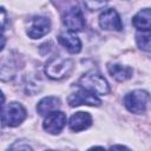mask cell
I'll return each instance as SVG.
<instances>
[{"instance_id":"8","label":"cell","mask_w":151,"mask_h":151,"mask_svg":"<svg viewBox=\"0 0 151 151\" xmlns=\"http://www.w3.org/2000/svg\"><path fill=\"white\" fill-rule=\"evenodd\" d=\"M67 103L70 104L71 107H76L79 105H88V106H100L101 100L92 92L86 91L81 88L80 91L72 93L67 98Z\"/></svg>"},{"instance_id":"17","label":"cell","mask_w":151,"mask_h":151,"mask_svg":"<svg viewBox=\"0 0 151 151\" xmlns=\"http://www.w3.org/2000/svg\"><path fill=\"white\" fill-rule=\"evenodd\" d=\"M9 149H11V150H17V149H19V150H32V147H31L28 144L22 145V144H19V143L13 144V145H12Z\"/></svg>"},{"instance_id":"3","label":"cell","mask_w":151,"mask_h":151,"mask_svg":"<svg viewBox=\"0 0 151 151\" xmlns=\"http://www.w3.org/2000/svg\"><path fill=\"white\" fill-rule=\"evenodd\" d=\"M73 70V61L71 59H65L60 57L52 58L45 66V73L48 78L53 80H60L65 77H68Z\"/></svg>"},{"instance_id":"11","label":"cell","mask_w":151,"mask_h":151,"mask_svg":"<svg viewBox=\"0 0 151 151\" xmlns=\"http://www.w3.org/2000/svg\"><path fill=\"white\" fill-rule=\"evenodd\" d=\"M58 40L70 53H78L81 50V41L76 34H73V32H64L59 34Z\"/></svg>"},{"instance_id":"14","label":"cell","mask_w":151,"mask_h":151,"mask_svg":"<svg viewBox=\"0 0 151 151\" xmlns=\"http://www.w3.org/2000/svg\"><path fill=\"white\" fill-rule=\"evenodd\" d=\"M60 107V100L57 97H45L37 104V111L40 116H47L48 113Z\"/></svg>"},{"instance_id":"18","label":"cell","mask_w":151,"mask_h":151,"mask_svg":"<svg viewBox=\"0 0 151 151\" xmlns=\"http://www.w3.org/2000/svg\"><path fill=\"white\" fill-rule=\"evenodd\" d=\"M110 149H112V150H114V149H120V150H122V149H127V147H126V146H123V145H113V146H111Z\"/></svg>"},{"instance_id":"1","label":"cell","mask_w":151,"mask_h":151,"mask_svg":"<svg viewBox=\"0 0 151 151\" xmlns=\"http://www.w3.org/2000/svg\"><path fill=\"white\" fill-rule=\"evenodd\" d=\"M77 85L80 88L90 91L94 94L105 96L110 93V85L107 80L98 71H94V70L84 73L78 80Z\"/></svg>"},{"instance_id":"4","label":"cell","mask_w":151,"mask_h":151,"mask_svg":"<svg viewBox=\"0 0 151 151\" xmlns=\"http://www.w3.org/2000/svg\"><path fill=\"white\" fill-rule=\"evenodd\" d=\"M150 100H151V97L149 92L144 90H134L125 94L123 101L127 111L136 114H140L146 110Z\"/></svg>"},{"instance_id":"16","label":"cell","mask_w":151,"mask_h":151,"mask_svg":"<svg viewBox=\"0 0 151 151\" xmlns=\"http://www.w3.org/2000/svg\"><path fill=\"white\" fill-rule=\"evenodd\" d=\"M83 1H84V5L86 6V8L90 9V11L101 9L109 2V0H83Z\"/></svg>"},{"instance_id":"9","label":"cell","mask_w":151,"mask_h":151,"mask_svg":"<svg viewBox=\"0 0 151 151\" xmlns=\"http://www.w3.org/2000/svg\"><path fill=\"white\" fill-rule=\"evenodd\" d=\"M50 28H51L50 19H47L46 17L37 15L31 19L27 28V34L32 39H39L46 35L50 32Z\"/></svg>"},{"instance_id":"7","label":"cell","mask_w":151,"mask_h":151,"mask_svg":"<svg viewBox=\"0 0 151 151\" xmlns=\"http://www.w3.org/2000/svg\"><path fill=\"white\" fill-rule=\"evenodd\" d=\"M66 125V116L61 111H53L48 113L44 120L42 127L51 134H59Z\"/></svg>"},{"instance_id":"10","label":"cell","mask_w":151,"mask_h":151,"mask_svg":"<svg viewBox=\"0 0 151 151\" xmlns=\"http://www.w3.org/2000/svg\"><path fill=\"white\" fill-rule=\"evenodd\" d=\"M92 124V117L88 112H76L74 114L71 116L68 120V127L73 132H79L83 130H86L91 126Z\"/></svg>"},{"instance_id":"2","label":"cell","mask_w":151,"mask_h":151,"mask_svg":"<svg viewBox=\"0 0 151 151\" xmlns=\"http://www.w3.org/2000/svg\"><path fill=\"white\" fill-rule=\"evenodd\" d=\"M27 117V112L25 107L17 101H12L7 105L2 104L1 111V123L2 126L15 127L20 125Z\"/></svg>"},{"instance_id":"6","label":"cell","mask_w":151,"mask_h":151,"mask_svg":"<svg viewBox=\"0 0 151 151\" xmlns=\"http://www.w3.org/2000/svg\"><path fill=\"white\" fill-rule=\"evenodd\" d=\"M99 26L106 31H122L123 22L120 15L114 8H107L103 11L99 15Z\"/></svg>"},{"instance_id":"15","label":"cell","mask_w":151,"mask_h":151,"mask_svg":"<svg viewBox=\"0 0 151 151\" xmlns=\"http://www.w3.org/2000/svg\"><path fill=\"white\" fill-rule=\"evenodd\" d=\"M136 41L138 47L142 51H151V32L149 31H142V33L136 34Z\"/></svg>"},{"instance_id":"12","label":"cell","mask_w":151,"mask_h":151,"mask_svg":"<svg viewBox=\"0 0 151 151\" xmlns=\"http://www.w3.org/2000/svg\"><path fill=\"white\" fill-rule=\"evenodd\" d=\"M132 25L138 31H149L151 29V9L143 8L133 18Z\"/></svg>"},{"instance_id":"5","label":"cell","mask_w":151,"mask_h":151,"mask_svg":"<svg viewBox=\"0 0 151 151\" xmlns=\"http://www.w3.org/2000/svg\"><path fill=\"white\" fill-rule=\"evenodd\" d=\"M63 24L71 32H79L85 27V19L78 6L70 7L63 15Z\"/></svg>"},{"instance_id":"13","label":"cell","mask_w":151,"mask_h":151,"mask_svg":"<svg viewBox=\"0 0 151 151\" xmlns=\"http://www.w3.org/2000/svg\"><path fill=\"white\" fill-rule=\"evenodd\" d=\"M107 71L112 78L117 81H125L132 77V68L129 66H123L120 64H109Z\"/></svg>"}]
</instances>
